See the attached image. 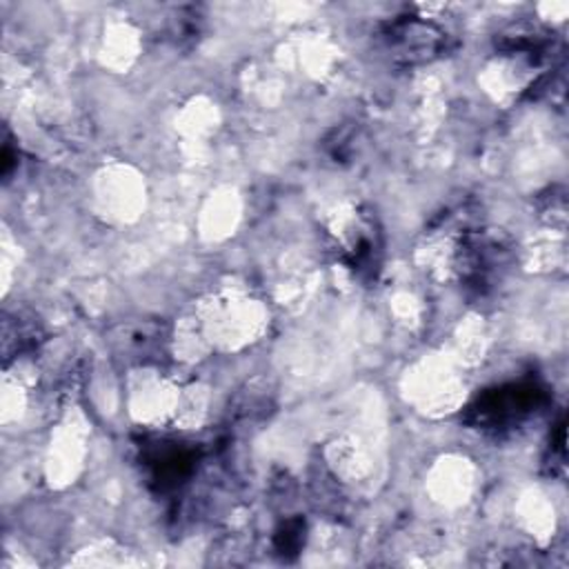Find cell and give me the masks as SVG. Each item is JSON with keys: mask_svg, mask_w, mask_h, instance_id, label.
<instances>
[{"mask_svg": "<svg viewBox=\"0 0 569 569\" xmlns=\"http://www.w3.org/2000/svg\"><path fill=\"white\" fill-rule=\"evenodd\" d=\"M196 462L198 449L187 442L158 440L142 447V465L147 469L149 485L160 493L176 491L187 482L196 471Z\"/></svg>", "mask_w": 569, "mask_h": 569, "instance_id": "cell-5", "label": "cell"}, {"mask_svg": "<svg viewBox=\"0 0 569 569\" xmlns=\"http://www.w3.org/2000/svg\"><path fill=\"white\" fill-rule=\"evenodd\" d=\"M547 400V391L533 382H509L482 391L465 413V422L485 433H507L527 422Z\"/></svg>", "mask_w": 569, "mask_h": 569, "instance_id": "cell-1", "label": "cell"}, {"mask_svg": "<svg viewBox=\"0 0 569 569\" xmlns=\"http://www.w3.org/2000/svg\"><path fill=\"white\" fill-rule=\"evenodd\" d=\"M385 47L393 60L405 64L429 62L442 53L447 33L436 22L422 16H402L385 24Z\"/></svg>", "mask_w": 569, "mask_h": 569, "instance_id": "cell-2", "label": "cell"}, {"mask_svg": "<svg viewBox=\"0 0 569 569\" xmlns=\"http://www.w3.org/2000/svg\"><path fill=\"white\" fill-rule=\"evenodd\" d=\"M302 538H305V525L298 518L287 520L280 531L276 533V547L282 556H293L298 553V549L302 547Z\"/></svg>", "mask_w": 569, "mask_h": 569, "instance_id": "cell-6", "label": "cell"}, {"mask_svg": "<svg viewBox=\"0 0 569 569\" xmlns=\"http://www.w3.org/2000/svg\"><path fill=\"white\" fill-rule=\"evenodd\" d=\"M509 247L489 231H462L453 251V269L465 284L485 287L502 269Z\"/></svg>", "mask_w": 569, "mask_h": 569, "instance_id": "cell-3", "label": "cell"}, {"mask_svg": "<svg viewBox=\"0 0 569 569\" xmlns=\"http://www.w3.org/2000/svg\"><path fill=\"white\" fill-rule=\"evenodd\" d=\"M338 258L358 276L371 278L380 267L382 236L376 216L369 211H353L349 220L342 222L336 238Z\"/></svg>", "mask_w": 569, "mask_h": 569, "instance_id": "cell-4", "label": "cell"}]
</instances>
